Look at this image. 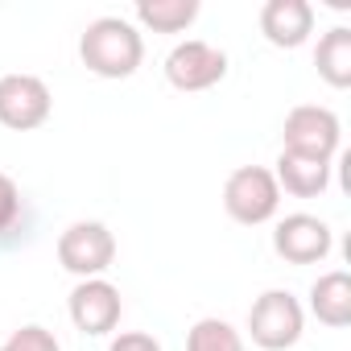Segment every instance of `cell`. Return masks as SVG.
<instances>
[{
	"mask_svg": "<svg viewBox=\"0 0 351 351\" xmlns=\"http://www.w3.org/2000/svg\"><path fill=\"white\" fill-rule=\"evenodd\" d=\"M79 58L99 79H128L145 58V38L124 17H95L79 38Z\"/></svg>",
	"mask_w": 351,
	"mask_h": 351,
	"instance_id": "6da1fadb",
	"label": "cell"
},
{
	"mask_svg": "<svg viewBox=\"0 0 351 351\" xmlns=\"http://www.w3.org/2000/svg\"><path fill=\"white\" fill-rule=\"evenodd\" d=\"M223 207L244 228L269 223L277 215V207H281V186L273 178V169H265V165H240V169H232L228 182H223Z\"/></svg>",
	"mask_w": 351,
	"mask_h": 351,
	"instance_id": "7a4b0ae2",
	"label": "cell"
},
{
	"mask_svg": "<svg viewBox=\"0 0 351 351\" xmlns=\"http://www.w3.org/2000/svg\"><path fill=\"white\" fill-rule=\"evenodd\" d=\"M306 310L289 289H265L248 310V335L265 351H285L302 339Z\"/></svg>",
	"mask_w": 351,
	"mask_h": 351,
	"instance_id": "3957f363",
	"label": "cell"
},
{
	"mask_svg": "<svg viewBox=\"0 0 351 351\" xmlns=\"http://www.w3.org/2000/svg\"><path fill=\"white\" fill-rule=\"evenodd\" d=\"M116 261V236L95 223V219H79L58 236V265L66 273H75L79 281L87 277H104Z\"/></svg>",
	"mask_w": 351,
	"mask_h": 351,
	"instance_id": "277c9868",
	"label": "cell"
},
{
	"mask_svg": "<svg viewBox=\"0 0 351 351\" xmlns=\"http://www.w3.org/2000/svg\"><path fill=\"white\" fill-rule=\"evenodd\" d=\"M281 141H285V153H302V157L330 161V157L339 153L343 124H339V116H335L330 108H318V104H298V108L285 116Z\"/></svg>",
	"mask_w": 351,
	"mask_h": 351,
	"instance_id": "5b68a950",
	"label": "cell"
},
{
	"mask_svg": "<svg viewBox=\"0 0 351 351\" xmlns=\"http://www.w3.org/2000/svg\"><path fill=\"white\" fill-rule=\"evenodd\" d=\"M54 112V95L38 75H0V124L13 132L42 128Z\"/></svg>",
	"mask_w": 351,
	"mask_h": 351,
	"instance_id": "8992f818",
	"label": "cell"
},
{
	"mask_svg": "<svg viewBox=\"0 0 351 351\" xmlns=\"http://www.w3.org/2000/svg\"><path fill=\"white\" fill-rule=\"evenodd\" d=\"M223 75H228V54L219 46L203 42V38L178 42L165 54V79H169V87H178V91H207Z\"/></svg>",
	"mask_w": 351,
	"mask_h": 351,
	"instance_id": "52a82bcc",
	"label": "cell"
},
{
	"mask_svg": "<svg viewBox=\"0 0 351 351\" xmlns=\"http://www.w3.org/2000/svg\"><path fill=\"white\" fill-rule=\"evenodd\" d=\"M66 310H71V322H75L83 335H108V330H116L124 302H120V289H116L112 281L87 277V281H79V285L71 289Z\"/></svg>",
	"mask_w": 351,
	"mask_h": 351,
	"instance_id": "ba28073f",
	"label": "cell"
},
{
	"mask_svg": "<svg viewBox=\"0 0 351 351\" xmlns=\"http://www.w3.org/2000/svg\"><path fill=\"white\" fill-rule=\"evenodd\" d=\"M273 248L289 265H318L330 252V228L318 215H306V211L285 215L273 232Z\"/></svg>",
	"mask_w": 351,
	"mask_h": 351,
	"instance_id": "9c48e42d",
	"label": "cell"
},
{
	"mask_svg": "<svg viewBox=\"0 0 351 351\" xmlns=\"http://www.w3.org/2000/svg\"><path fill=\"white\" fill-rule=\"evenodd\" d=\"M261 34L281 50H298L314 34V5L310 0H269L261 9Z\"/></svg>",
	"mask_w": 351,
	"mask_h": 351,
	"instance_id": "30bf717a",
	"label": "cell"
},
{
	"mask_svg": "<svg viewBox=\"0 0 351 351\" xmlns=\"http://www.w3.org/2000/svg\"><path fill=\"white\" fill-rule=\"evenodd\" d=\"M273 178L281 191L298 195V199H314L330 186V161H318V157H302V153H285L277 157V169Z\"/></svg>",
	"mask_w": 351,
	"mask_h": 351,
	"instance_id": "8fae6325",
	"label": "cell"
},
{
	"mask_svg": "<svg viewBox=\"0 0 351 351\" xmlns=\"http://www.w3.org/2000/svg\"><path fill=\"white\" fill-rule=\"evenodd\" d=\"M310 314L322 322V326H347L351 322V277L343 269L335 273H322L314 285H310Z\"/></svg>",
	"mask_w": 351,
	"mask_h": 351,
	"instance_id": "7c38bea8",
	"label": "cell"
},
{
	"mask_svg": "<svg viewBox=\"0 0 351 351\" xmlns=\"http://www.w3.org/2000/svg\"><path fill=\"white\" fill-rule=\"evenodd\" d=\"M314 66H318V75H322L335 91L351 87V29H347V25H335V29H326V34L318 38Z\"/></svg>",
	"mask_w": 351,
	"mask_h": 351,
	"instance_id": "4fadbf2b",
	"label": "cell"
},
{
	"mask_svg": "<svg viewBox=\"0 0 351 351\" xmlns=\"http://www.w3.org/2000/svg\"><path fill=\"white\" fill-rule=\"evenodd\" d=\"M199 17V0H136V21L153 34H182Z\"/></svg>",
	"mask_w": 351,
	"mask_h": 351,
	"instance_id": "5bb4252c",
	"label": "cell"
},
{
	"mask_svg": "<svg viewBox=\"0 0 351 351\" xmlns=\"http://www.w3.org/2000/svg\"><path fill=\"white\" fill-rule=\"evenodd\" d=\"M186 351H244V339L223 318H199L186 330Z\"/></svg>",
	"mask_w": 351,
	"mask_h": 351,
	"instance_id": "9a60e30c",
	"label": "cell"
},
{
	"mask_svg": "<svg viewBox=\"0 0 351 351\" xmlns=\"http://www.w3.org/2000/svg\"><path fill=\"white\" fill-rule=\"evenodd\" d=\"M0 351H62V347H58L54 330H46V326L29 322V326L13 330V335L5 339V347H0Z\"/></svg>",
	"mask_w": 351,
	"mask_h": 351,
	"instance_id": "2e32d148",
	"label": "cell"
},
{
	"mask_svg": "<svg viewBox=\"0 0 351 351\" xmlns=\"http://www.w3.org/2000/svg\"><path fill=\"white\" fill-rule=\"evenodd\" d=\"M17 215H21V191L9 173L0 169V232H9L17 223Z\"/></svg>",
	"mask_w": 351,
	"mask_h": 351,
	"instance_id": "e0dca14e",
	"label": "cell"
},
{
	"mask_svg": "<svg viewBox=\"0 0 351 351\" xmlns=\"http://www.w3.org/2000/svg\"><path fill=\"white\" fill-rule=\"evenodd\" d=\"M108 351H161V343L153 335H145V330H124V335L112 339Z\"/></svg>",
	"mask_w": 351,
	"mask_h": 351,
	"instance_id": "ac0fdd59",
	"label": "cell"
}]
</instances>
